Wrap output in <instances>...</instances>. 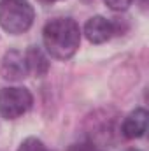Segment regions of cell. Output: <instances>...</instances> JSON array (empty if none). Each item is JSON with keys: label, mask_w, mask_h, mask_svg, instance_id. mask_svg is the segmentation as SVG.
Segmentation results:
<instances>
[{"label": "cell", "mask_w": 149, "mask_h": 151, "mask_svg": "<svg viewBox=\"0 0 149 151\" xmlns=\"http://www.w3.org/2000/svg\"><path fill=\"white\" fill-rule=\"evenodd\" d=\"M42 40L47 53L58 60H69L74 56L79 42L81 30L72 18H56L51 19L42 32Z\"/></svg>", "instance_id": "cell-1"}, {"label": "cell", "mask_w": 149, "mask_h": 151, "mask_svg": "<svg viewBox=\"0 0 149 151\" xmlns=\"http://www.w3.org/2000/svg\"><path fill=\"white\" fill-rule=\"evenodd\" d=\"M35 19L34 7L28 0H0V27L9 34L27 32Z\"/></svg>", "instance_id": "cell-2"}, {"label": "cell", "mask_w": 149, "mask_h": 151, "mask_svg": "<svg viewBox=\"0 0 149 151\" xmlns=\"http://www.w3.org/2000/svg\"><path fill=\"white\" fill-rule=\"evenodd\" d=\"M34 104V97L27 88L0 90V114L5 119H16L27 113Z\"/></svg>", "instance_id": "cell-3"}, {"label": "cell", "mask_w": 149, "mask_h": 151, "mask_svg": "<svg viewBox=\"0 0 149 151\" xmlns=\"http://www.w3.org/2000/svg\"><path fill=\"white\" fill-rule=\"evenodd\" d=\"M116 23L109 21L104 16H93L91 19H88V23L84 25V34L86 39L93 44H102L107 42L109 39L116 34Z\"/></svg>", "instance_id": "cell-4"}, {"label": "cell", "mask_w": 149, "mask_h": 151, "mask_svg": "<svg viewBox=\"0 0 149 151\" xmlns=\"http://www.w3.org/2000/svg\"><path fill=\"white\" fill-rule=\"evenodd\" d=\"M0 70L4 79H9V81H21L23 77H27L28 74V67H27V60H25V55H21L19 51L12 49V51H7L2 58V65H0Z\"/></svg>", "instance_id": "cell-5"}, {"label": "cell", "mask_w": 149, "mask_h": 151, "mask_svg": "<svg viewBox=\"0 0 149 151\" xmlns=\"http://www.w3.org/2000/svg\"><path fill=\"white\" fill-rule=\"evenodd\" d=\"M148 119L149 116L146 109L139 107V109L132 111L123 121V127H121L123 135L126 139H139V137H142L146 134V130H148Z\"/></svg>", "instance_id": "cell-6"}, {"label": "cell", "mask_w": 149, "mask_h": 151, "mask_svg": "<svg viewBox=\"0 0 149 151\" xmlns=\"http://www.w3.org/2000/svg\"><path fill=\"white\" fill-rule=\"evenodd\" d=\"M25 60H27V67H28V72L35 74L37 77L47 74L49 70V62L46 58V55L42 53V49L37 46H32L28 47V51L25 53Z\"/></svg>", "instance_id": "cell-7"}, {"label": "cell", "mask_w": 149, "mask_h": 151, "mask_svg": "<svg viewBox=\"0 0 149 151\" xmlns=\"http://www.w3.org/2000/svg\"><path fill=\"white\" fill-rule=\"evenodd\" d=\"M18 151H47V148L44 146L42 141H39L35 137H28V139H25L21 142V146H19Z\"/></svg>", "instance_id": "cell-8"}, {"label": "cell", "mask_w": 149, "mask_h": 151, "mask_svg": "<svg viewBox=\"0 0 149 151\" xmlns=\"http://www.w3.org/2000/svg\"><path fill=\"white\" fill-rule=\"evenodd\" d=\"M107 4V7L112 9V11H126L133 0H104Z\"/></svg>", "instance_id": "cell-9"}, {"label": "cell", "mask_w": 149, "mask_h": 151, "mask_svg": "<svg viewBox=\"0 0 149 151\" xmlns=\"http://www.w3.org/2000/svg\"><path fill=\"white\" fill-rule=\"evenodd\" d=\"M67 151H95V144L93 142H79L70 146Z\"/></svg>", "instance_id": "cell-10"}, {"label": "cell", "mask_w": 149, "mask_h": 151, "mask_svg": "<svg viewBox=\"0 0 149 151\" xmlns=\"http://www.w3.org/2000/svg\"><path fill=\"white\" fill-rule=\"evenodd\" d=\"M126 151H139V150H133V148H132V150H126Z\"/></svg>", "instance_id": "cell-11"}, {"label": "cell", "mask_w": 149, "mask_h": 151, "mask_svg": "<svg viewBox=\"0 0 149 151\" xmlns=\"http://www.w3.org/2000/svg\"><path fill=\"white\" fill-rule=\"evenodd\" d=\"M47 2H56V0H47Z\"/></svg>", "instance_id": "cell-12"}, {"label": "cell", "mask_w": 149, "mask_h": 151, "mask_svg": "<svg viewBox=\"0 0 149 151\" xmlns=\"http://www.w3.org/2000/svg\"><path fill=\"white\" fill-rule=\"evenodd\" d=\"M84 2H90V0H84Z\"/></svg>", "instance_id": "cell-13"}]
</instances>
